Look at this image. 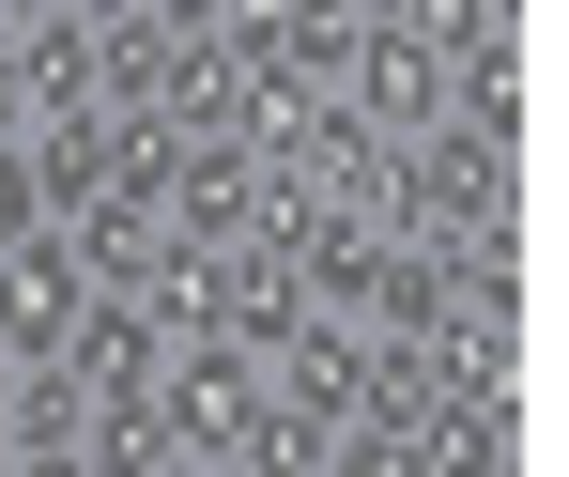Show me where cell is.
Here are the masks:
<instances>
[{
	"instance_id": "1",
	"label": "cell",
	"mask_w": 569,
	"mask_h": 477,
	"mask_svg": "<svg viewBox=\"0 0 569 477\" xmlns=\"http://www.w3.org/2000/svg\"><path fill=\"white\" fill-rule=\"evenodd\" d=\"M47 231V170H31V123H0V247Z\"/></svg>"
}]
</instances>
